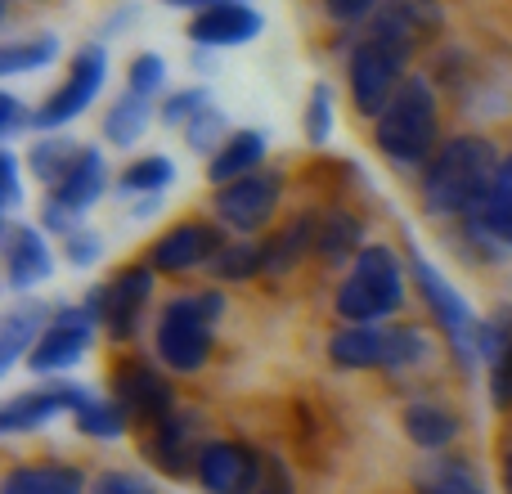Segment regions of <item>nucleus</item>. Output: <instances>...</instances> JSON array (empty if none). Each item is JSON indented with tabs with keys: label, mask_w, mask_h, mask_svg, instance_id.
Listing matches in <instances>:
<instances>
[{
	"label": "nucleus",
	"mask_w": 512,
	"mask_h": 494,
	"mask_svg": "<svg viewBox=\"0 0 512 494\" xmlns=\"http://www.w3.org/2000/svg\"><path fill=\"white\" fill-rule=\"evenodd\" d=\"M499 153L481 135H459V140L441 144L427 167L423 198L432 216H477L486 207V194L499 176Z\"/></svg>",
	"instance_id": "nucleus-1"
},
{
	"label": "nucleus",
	"mask_w": 512,
	"mask_h": 494,
	"mask_svg": "<svg viewBox=\"0 0 512 494\" xmlns=\"http://www.w3.org/2000/svg\"><path fill=\"white\" fill-rule=\"evenodd\" d=\"M400 297H405V265L391 247H364L355 252L351 274L337 288V315L346 324H378L391 310H400Z\"/></svg>",
	"instance_id": "nucleus-2"
},
{
	"label": "nucleus",
	"mask_w": 512,
	"mask_h": 494,
	"mask_svg": "<svg viewBox=\"0 0 512 494\" xmlns=\"http://www.w3.org/2000/svg\"><path fill=\"white\" fill-rule=\"evenodd\" d=\"M436 131H441V117H436L432 81L409 77L405 86H400V95L391 99V108L378 117V149L387 153L391 162L418 167V162L432 158Z\"/></svg>",
	"instance_id": "nucleus-3"
},
{
	"label": "nucleus",
	"mask_w": 512,
	"mask_h": 494,
	"mask_svg": "<svg viewBox=\"0 0 512 494\" xmlns=\"http://www.w3.org/2000/svg\"><path fill=\"white\" fill-rule=\"evenodd\" d=\"M221 319V297L203 292V297H180L162 310L158 319V355L167 369L194 373L212 355V324Z\"/></svg>",
	"instance_id": "nucleus-4"
},
{
	"label": "nucleus",
	"mask_w": 512,
	"mask_h": 494,
	"mask_svg": "<svg viewBox=\"0 0 512 494\" xmlns=\"http://www.w3.org/2000/svg\"><path fill=\"white\" fill-rule=\"evenodd\" d=\"M405 63L409 54L396 45L378 41V36H364L351 54V104L364 117H382L391 108V99L405 86Z\"/></svg>",
	"instance_id": "nucleus-5"
},
{
	"label": "nucleus",
	"mask_w": 512,
	"mask_h": 494,
	"mask_svg": "<svg viewBox=\"0 0 512 494\" xmlns=\"http://www.w3.org/2000/svg\"><path fill=\"white\" fill-rule=\"evenodd\" d=\"M409 265H414V279H418V288H423L427 306H432L436 324L450 333V342H454V351H459V360L472 369V360H477V351H481V333H486V328L477 324L472 306L450 288V283H445V274L436 270V265L427 261L423 252H414V247H409Z\"/></svg>",
	"instance_id": "nucleus-6"
},
{
	"label": "nucleus",
	"mask_w": 512,
	"mask_h": 494,
	"mask_svg": "<svg viewBox=\"0 0 512 494\" xmlns=\"http://www.w3.org/2000/svg\"><path fill=\"white\" fill-rule=\"evenodd\" d=\"M104 77H108V54L99 50V45H86V50L72 59V77L32 113V126H41V131H59V126L77 122V117L90 108V99L99 95Z\"/></svg>",
	"instance_id": "nucleus-7"
},
{
	"label": "nucleus",
	"mask_w": 512,
	"mask_h": 494,
	"mask_svg": "<svg viewBox=\"0 0 512 494\" xmlns=\"http://www.w3.org/2000/svg\"><path fill=\"white\" fill-rule=\"evenodd\" d=\"M149 292H153V265H126V270H117V279L108 288L90 292V310L104 319V328L117 342H126L140 328Z\"/></svg>",
	"instance_id": "nucleus-8"
},
{
	"label": "nucleus",
	"mask_w": 512,
	"mask_h": 494,
	"mask_svg": "<svg viewBox=\"0 0 512 494\" xmlns=\"http://www.w3.org/2000/svg\"><path fill=\"white\" fill-rule=\"evenodd\" d=\"M198 486L207 494H261V459L239 441H212L198 454Z\"/></svg>",
	"instance_id": "nucleus-9"
},
{
	"label": "nucleus",
	"mask_w": 512,
	"mask_h": 494,
	"mask_svg": "<svg viewBox=\"0 0 512 494\" xmlns=\"http://www.w3.org/2000/svg\"><path fill=\"white\" fill-rule=\"evenodd\" d=\"M279 176L274 171H252V176L234 180V185H221L216 194V216H221L230 230L239 234H256L265 230V221L274 216L279 207Z\"/></svg>",
	"instance_id": "nucleus-10"
},
{
	"label": "nucleus",
	"mask_w": 512,
	"mask_h": 494,
	"mask_svg": "<svg viewBox=\"0 0 512 494\" xmlns=\"http://www.w3.org/2000/svg\"><path fill=\"white\" fill-rule=\"evenodd\" d=\"M441 23H445V9L436 0H382V9L373 14L369 36L414 54L441 32Z\"/></svg>",
	"instance_id": "nucleus-11"
},
{
	"label": "nucleus",
	"mask_w": 512,
	"mask_h": 494,
	"mask_svg": "<svg viewBox=\"0 0 512 494\" xmlns=\"http://www.w3.org/2000/svg\"><path fill=\"white\" fill-rule=\"evenodd\" d=\"M221 234L212 230V225H198V221H189V225H176V230H167L158 243H153V256H149V265L158 274H185V270H194V265H212V256L221 252Z\"/></svg>",
	"instance_id": "nucleus-12"
},
{
	"label": "nucleus",
	"mask_w": 512,
	"mask_h": 494,
	"mask_svg": "<svg viewBox=\"0 0 512 494\" xmlns=\"http://www.w3.org/2000/svg\"><path fill=\"white\" fill-rule=\"evenodd\" d=\"M99 194H104V158H99V149H81V158H77V167H72V176L63 180L59 189H54L45 221L72 234L77 216L86 212V207L95 203Z\"/></svg>",
	"instance_id": "nucleus-13"
},
{
	"label": "nucleus",
	"mask_w": 512,
	"mask_h": 494,
	"mask_svg": "<svg viewBox=\"0 0 512 494\" xmlns=\"http://www.w3.org/2000/svg\"><path fill=\"white\" fill-rule=\"evenodd\" d=\"M90 346V310H59L50 319V328L41 333V342L32 346V369L36 373H54L68 369L86 355Z\"/></svg>",
	"instance_id": "nucleus-14"
},
{
	"label": "nucleus",
	"mask_w": 512,
	"mask_h": 494,
	"mask_svg": "<svg viewBox=\"0 0 512 494\" xmlns=\"http://www.w3.org/2000/svg\"><path fill=\"white\" fill-rule=\"evenodd\" d=\"M117 405L135 418H149L153 427L176 414V409H171V387L162 382V373H153L144 360L117 364Z\"/></svg>",
	"instance_id": "nucleus-15"
},
{
	"label": "nucleus",
	"mask_w": 512,
	"mask_h": 494,
	"mask_svg": "<svg viewBox=\"0 0 512 494\" xmlns=\"http://www.w3.org/2000/svg\"><path fill=\"white\" fill-rule=\"evenodd\" d=\"M86 391L77 387H41V391H23V396H14L5 409H0V432H32V427L50 423L54 414H63V409H72L77 414L81 405H86Z\"/></svg>",
	"instance_id": "nucleus-16"
},
{
	"label": "nucleus",
	"mask_w": 512,
	"mask_h": 494,
	"mask_svg": "<svg viewBox=\"0 0 512 494\" xmlns=\"http://www.w3.org/2000/svg\"><path fill=\"white\" fill-rule=\"evenodd\" d=\"M54 270V256L50 247H45L41 230H32V225H9L5 230V274H9V288H36V283H45Z\"/></svg>",
	"instance_id": "nucleus-17"
},
{
	"label": "nucleus",
	"mask_w": 512,
	"mask_h": 494,
	"mask_svg": "<svg viewBox=\"0 0 512 494\" xmlns=\"http://www.w3.org/2000/svg\"><path fill=\"white\" fill-rule=\"evenodd\" d=\"M261 32V14L252 5H239V0H225L216 9H203V14L189 23V36L207 50H221V45H243Z\"/></svg>",
	"instance_id": "nucleus-18"
},
{
	"label": "nucleus",
	"mask_w": 512,
	"mask_h": 494,
	"mask_svg": "<svg viewBox=\"0 0 512 494\" xmlns=\"http://www.w3.org/2000/svg\"><path fill=\"white\" fill-rule=\"evenodd\" d=\"M387 337L391 333L373 324H346L333 337L328 355H333L337 369H387Z\"/></svg>",
	"instance_id": "nucleus-19"
},
{
	"label": "nucleus",
	"mask_w": 512,
	"mask_h": 494,
	"mask_svg": "<svg viewBox=\"0 0 512 494\" xmlns=\"http://www.w3.org/2000/svg\"><path fill=\"white\" fill-rule=\"evenodd\" d=\"M0 494H86V481L68 463H23L5 472Z\"/></svg>",
	"instance_id": "nucleus-20"
},
{
	"label": "nucleus",
	"mask_w": 512,
	"mask_h": 494,
	"mask_svg": "<svg viewBox=\"0 0 512 494\" xmlns=\"http://www.w3.org/2000/svg\"><path fill=\"white\" fill-rule=\"evenodd\" d=\"M261 158H265V135L261 131H239L212 153L207 180H212V185H234V180L261 171Z\"/></svg>",
	"instance_id": "nucleus-21"
},
{
	"label": "nucleus",
	"mask_w": 512,
	"mask_h": 494,
	"mask_svg": "<svg viewBox=\"0 0 512 494\" xmlns=\"http://www.w3.org/2000/svg\"><path fill=\"white\" fill-rule=\"evenodd\" d=\"M481 355L490 360V396H495L499 409H508L512 405V310H504L481 333Z\"/></svg>",
	"instance_id": "nucleus-22"
},
{
	"label": "nucleus",
	"mask_w": 512,
	"mask_h": 494,
	"mask_svg": "<svg viewBox=\"0 0 512 494\" xmlns=\"http://www.w3.org/2000/svg\"><path fill=\"white\" fill-rule=\"evenodd\" d=\"M45 328H50L45 324V306H36V301H23V306L9 310L5 324H0V373L14 369L18 355L41 342Z\"/></svg>",
	"instance_id": "nucleus-23"
},
{
	"label": "nucleus",
	"mask_w": 512,
	"mask_h": 494,
	"mask_svg": "<svg viewBox=\"0 0 512 494\" xmlns=\"http://www.w3.org/2000/svg\"><path fill=\"white\" fill-rule=\"evenodd\" d=\"M194 427H198L194 414H171V418H162V423H158L153 454H158V463L171 472V477H185L189 463H194V454H203V450H194ZM194 468H198V463H194Z\"/></svg>",
	"instance_id": "nucleus-24"
},
{
	"label": "nucleus",
	"mask_w": 512,
	"mask_h": 494,
	"mask_svg": "<svg viewBox=\"0 0 512 494\" xmlns=\"http://www.w3.org/2000/svg\"><path fill=\"white\" fill-rule=\"evenodd\" d=\"M405 432H409V441H414L418 450L436 454V450H445V445L459 436V418H454L450 409H441V405H409L405 409Z\"/></svg>",
	"instance_id": "nucleus-25"
},
{
	"label": "nucleus",
	"mask_w": 512,
	"mask_h": 494,
	"mask_svg": "<svg viewBox=\"0 0 512 494\" xmlns=\"http://www.w3.org/2000/svg\"><path fill=\"white\" fill-rule=\"evenodd\" d=\"M477 221H481V230H486L490 239L512 247V153L499 162V176H495V185H490L486 207L477 212Z\"/></svg>",
	"instance_id": "nucleus-26"
},
{
	"label": "nucleus",
	"mask_w": 512,
	"mask_h": 494,
	"mask_svg": "<svg viewBox=\"0 0 512 494\" xmlns=\"http://www.w3.org/2000/svg\"><path fill=\"white\" fill-rule=\"evenodd\" d=\"M77 158H81V149L68 140V135H50V140H36V144H32V176L41 180V185L59 189L63 180L72 176Z\"/></svg>",
	"instance_id": "nucleus-27"
},
{
	"label": "nucleus",
	"mask_w": 512,
	"mask_h": 494,
	"mask_svg": "<svg viewBox=\"0 0 512 494\" xmlns=\"http://www.w3.org/2000/svg\"><path fill=\"white\" fill-rule=\"evenodd\" d=\"M315 252L324 256V261H346L351 252H364L360 247V221L346 212H324L315 225Z\"/></svg>",
	"instance_id": "nucleus-28"
},
{
	"label": "nucleus",
	"mask_w": 512,
	"mask_h": 494,
	"mask_svg": "<svg viewBox=\"0 0 512 494\" xmlns=\"http://www.w3.org/2000/svg\"><path fill=\"white\" fill-rule=\"evenodd\" d=\"M144 126H149V95L126 90V95L108 108L104 135H108V144H117V149H131V144L144 135Z\"/></svg>",
	"instance_id": "nucleus-29"
},
{
	"label": "nucleus",
	"mask_w": 512,
	"mask_h": 494,
	"mask_svg": "<svg viewBox=\"0 0 512 494\" xmlns=\"http://www.w3.org/2000/svg\"><path fill=\"white\" fill-rule=\"evenodd\" d=\"M315 225L310 216H301V221H292L283 234H274L270 243H265V274H288L292 265H297V256L306 252V247H315Z\"/></svg>",
	"instance_id": "nucleus-30"
},
{
	"label": "nucleus",
	"mask_w": 512,
	"mask_h": 494,
	"mask_svg": "<svg viewBox=\"0 0 512 494\" xmlns=\"http://www.w3.org/2000/svg\"><path fill=\"white\" fill-rule=\"evenodd\" d=\"M418 490L423 494H486L481 490V481L454 459H432L427 463V468L418 472Z\"/></svg>",
	"instance_id": "nucleus-31"
},
{
	"label": "nucleus",
	"mask_w": 512,
	"mask_h": 494,
	"mask_svg": "<svg viewBox=\"0 0 512 494\" xmlns=\"http://www.w3.org/2000/svg\"><path fill=\"white\" fill-rule=\"evenodd\" d=\"M207 270L216 279H252V274L265 270V243H225Z\"/></svg>",
	"instance_id": "nucleus-32"
},
{
	"label": "nucleus",
	"mask_w": 512,
	"mask_h": 494,
	"mask_svg": "<svg viewBox=\"0 0 512 494\" xmlns=\"http://www.w3.org/2000/svg\"><path fill=\"white\" fill-rule=\"evenodd\" d=\"M59 54V41L54 36H32V41H14L0 50V72L14 77V72H32V68H45V63Z\"/></svg>",
	"instance_id": "nucleus-33"
},
{
	"label": "nucleus",
	"mask_w": 512,
	"mask_h": 494,
	"mask_svg": "<svg viewBox=\"0 0 512 494\" xmlns=\"http://www.w3.org/2000/svg\"><path fill=\"white\" fill-rule=\"evenodd\" d=\"M126 409L122 405H108V400H95L90 396L86 405L77 409V427L86 436H122V427H126Z\"/></svg>",
	"instance_id": "nucleus-34"
},
{
	"label": "nucleus",
	"mask_w": 512,
	"mask_h": 494,
	"mask_svg": "<svg viewBox=\"0 0 512 494\" xmlns=\"http://www.w3.org/2000/svg\"><path fill=\"white\" fill-rule=\"evenodd\" d=\"M167 180H171V158L153 153V158H144V162H135V167H126L122 189H126V194H153V189H162Z\"/></svg>",
	"instance_id": "nucleus-35"
},
{
	"label": "nucleus",
	"mask_w": 512,
	"mask_h": 494,
	"mask_svg": "<svg viewBox=\"0 0 512 494\" xmlns=\"http://www.w3.org/2000/svg\"><path fill=\"white\" fill-rule=\"evenodd\" d=\"M427 355V337L418 328H391L387 337V369H405Z\"/></svg>",
	"instance_id": "nucleus-36"
},
{
	"label": "nucleus",
	"mask_w": 512,
	"mask_h": 494,
	"mask_svg": "<svg viewBox=\"0 0 512 494\" xmlns=\"http://www.w3.org/2000/svg\"><path fill=\"white\" fill-rule=\"evenodd\" d=\"M328 126H333V95H328V86H315V90H310V108H306L310 144H324L328 140Z\"/></svg>",
	"instance_id": "nucleus-37"
},
{
	"label": "nucleus",
	"mask_w": 512,
	"mask_h": 494,
	"mask_svg": "<svg viewBox=\"0 0 512 494\" xmlns=\"http://www.w3.org/2000/svg\"><path fill=\"white\" fill-rule=\"evenodd\" d=\"M207 108V95L203 90H180V95L167 99V108H162V122L167 126H189L198 113Z\"/></svg>",
	"instance_id": "nucleus-38"
},
{
	"label": "nucleus",
	"mask_w": 512,
	"mask_h": 494,
	"mask_svg": "<svg viewBox=\"0 0 512 494\" xmlns=\"http://www.w3.org/2000/svg\"><path fill=\"white\" fill-rule=\"evenodd\" d=\"M162 81H167V68H162L158 54H140V59L131 63V86L135 95H153V90H162Z\"/></svg>",
	"instance_id": "nucleus-39"
},
{
	"label": "nucleus",
	"mask_w": 512,
	"mask_h": 494,
	"mask_svg": "<svg viewBox=\"0 0 512 494\" xmlns=\"http://www.w3.org/2000/svg\"><path fill=\"white\" fill-rule=\"evenodd\" d=\"M185 131H189V144H194V149H198V153H207V149H212V144H216V140H221V131H225V117H221V113H216V108H212V104H207V108H203V113H198V117H194V122H189V126H185Z\"/></svg>",
	"instance_id": "nucleus-40"
},
{
	"label": "nucleus",
	"mask_w": 512,
	"mask_h": 494,
	"mask_svg": "<svg viewBox=\"0 0 512 494\" xmlns=\"http://www.w3.org/2000/svg\"><path fill=\"white\" fill-rule=\"evenodd\" d=\"M90 494H158L144 477H131V472H104V477L90 486Z\"/></svg>",
	"instance_id": "nucleus-41"
},
{
	"label": "nucleus",
	"mask_w": 512,
	"mask_h": 494,
	"mask_svg": "<svg viewBox=\"0 0 512 494\" xmlns=\"http://www.w3.org/2000/svg\"><path fill=\"white\" fill-rule=\"evenodd\" d=\"M324 5H328V14H333L337 23H360V18L378 14L382 0H324Z\"/></svg>",
	"instance_id": "nucleus-42"
},
{
	"label": "nucleus",
	"mask_w": 512,
	"mask_h": 494,
	"mask_svg": "<svg viewBox=\"0 0 512 494\" xmlns=\"http://www.w3.org/2000/svg\"><path fill=\"white\" fill-rule=\"evenodd\" d=\"M99 256V243H95V234H68V261H77V265H90Z\"/></svg>",
	"instance_id": "nucleus-43"
},
{
	"label": "nucleus",
	"mask_w": 512,
	"mask_h": 494,
	"mask_svg": "<svg viewBox=\"0 0 512 494\" xmlns=\"http://www.w3.org/2000/svg\"><path fill=\"white\" fill-rule=\"evenodd\" d=\"M0 176H5V207H18V162H14V153L0 158Z\"/></svg>",
	"instance_id": "nucleus-44"
},
{
	"label": "nucleus",
	"mask_w": 512,
	"mask_h": 494,
	"mask_svg": "<svg viewBox=\"0 0 512 494\" xmlns=\"http://www.w3.org/2000/svg\"><path fill=\"white\" fill-rule=\"evenodd\" d=\"M261 494H292V481H288V472H283V463H270V468H265Z\"/></svg>",
	"instance_id": "nucleus-45"
},
{
	"label": "nucleus",
	"mask_w": 512,
	"mask_h": 494,
	"mask_svg": "<svg viewBox=\"0 0 512 494\" xmlns=\"http://www.w3.org/2000/svg\"><path fill=\"white\" fill-rule=\"evenodd\" d=\"M0 104H5V126H0V131H5V135H18V126H23V108H18V99L5 95Z\"/></svg>",
	"instance_id": "nucleus-46"
},
{
	"label": "nucleus",
	"mask_w": 512,
	"mask_h": 494,
	"mask_svg": "<svg viewBox=\"0 0 512 494\" xmlns=\"http://www.w3.org/2000/svg\"><path fill=\"white\" fill-rule=\"evenodd\" d=\"M162 5H176V9H216V5H225V0H162Z\"/></svg>",
	"instance_id": "nucleus-47"
},
{
	"label": "nucleus",
	"mask_w": 512,
	"mask_h": 494,
	"mask_svg": "<svg viewBox=\"0 0 512 494\" xmlns=\"http://www.w3.org/2000/svg\"><path fill=\"white\" fill-rule=\"evenodd\" d=\"M504 486H508V494H512V454H508V463H504Z\"/></svg>",
	"instance_id": "nucleus-48"
}]
</instances>
